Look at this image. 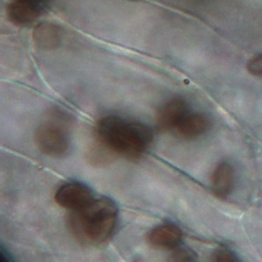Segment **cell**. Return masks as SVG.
I'll return each mask as SVG.
<instances>
[{"mask_svg": "<svg viewBox=\"0 0 262 262\" xmlns=\"http://www.w3.org/2000/svg\"><path fill=\"white\" fill-rule=\"evenodd\" d=\"M188 115L187 102L174 98L161 107L157 114V128L161 131L177 129Z\"/></svg>", "mask_w": 262, "mask_h": 262, "instance_id": "5", "label": "cell"}, {"mask_svg": "<svg viewBox=\"0 0 262 262\" xmlns=\"http://www.w3.org/2000/svg\"><path fill=\"white\" fill-rule=\"evenodd\" d=\"M195 259V253L187 249H178L170 257L171 261H194Z\"/></svg>", "mask_w": 262, "mask_h": 262, "instance_id": "11", "label": "cell"}, {"mask_svg": "<svg viewBox=\"0 0 262 262\" xmlns=\"http://www.w3.org/2000/svg\"><path fill=\"white\" fill-rule=\"evenodd\" d=\"M32 2H35V3H38V4H41V5H42V3L45 2V0H32Z\"/></svg>", "mask_w": 262, "mask_h": 262, "instance_id": "14", "label": "cell"}, {"mask_svg": "<svg viewBox=\"0 0 262 262\" xmlns=\"http://www.w3.org/2000/svg\"><path fill=\"white\" fill-rule=\"evenodd\" d=\"M95 134L100 145L115 156H122L131 161L140 160L154 141V134L146 125L116 116L100 119Z\"/></svg>", "mask_w": 262, "mask_h": 262, "instance_id": "1", "label": "cell"}, {"mask_svg": "<svg viewBox=\"0 0 262 262\" xmlns=\"http://www.w3.org/2000/svg\"><path fill=\"white\" fill-rule=\"evenodd\" d=\"M182 231L174 225H162L152 230L147 237L151 247L157 249L171 250L177 248L182 240Z\"/></svg>", "mask_w": 262, "mask_h": 262, "instance_id": "7", "label": "cell"}, {"mask_svg": "<svg viewBox=\"0 0 262 262\" xmlns=\"http://www.w3.org/2000/svg\"><path fill=\"white\" fill-rule=\"evenodd\" d=\"M63 122L59 121L42 124L36 130L35 142L43 155L52 158H62L70 150V140Z\"/></svg>", "mask_w": 262, "mask_h": 262, "instance_id": "3", "label": "cell"}, {"mask_svg": "<svg viewBox=\"0 0 262 262\" xmlns=\"http://www.w3.org/2000/svg\"><path fill=\"white\" fill-rule=\"evenodd\" d=\"M248 71L253 76L262 77V55L253 58L248 64Z\"/></svg>", "mask_w": 262, "mask_h": 262, "instance_id": "13", "label": "cell"}, {"mask_svg": "<svg viewBox=\"0 0 262 262\" xmlns=\"http://www.w3.org/2000/svg\"><path fill=\"white\" fill-rule=\"evenodd\" d=\"M213 261H220V262H225V261H237L238 258L235 256L233 252L227 249H220L213 253L212 256Z\"/></svg>", "mask_w": 262, "mask_h": 262, "instance_id": "12", "label": "cell"}, {"mask_svg": "<svg viewBox=\"0 0 262 262\" xmlns=\"http://www.w3.org/2000/svg\"><path fill=\"white\" fill-rule=\"evenodd\" d=\"M93 191L83 184L69 183L61 186L55 194L56 203L71 211L83 209L94 201Z\"/></svg>", "mask_w": 262, "mask_h": 262, "instance_id": "4", "label": "cell"}, {"mask_svg": "<svg viewBox=\"0 0 262 262\" xmlns=\"http://www.w3.org/2000/svg\"><path fill=\"white\" fill-rule=\"evenodd\" d=\"M118 213L112 200L101 198L83 209L72 211L69 226L74 237L82 245L99 246L112 237L118 223Z\"/></svg>", "mask_w": 262, "mask_h": 262, "instance_id": "2", "label": "cell"}, {"mask_svg": "<svg viewBox=\"0 0 262 262\" xmlns=\"http://www.w3.org/2000/svg\"><path fill=\"white\" fill-rule=\"evenodd\" d=\"M42 12V5L32 0H15L8 8L9 19L16 26H28Z\"/></svg>", "mask_w": 262, "mask_h": 262, "instance_id": "6", "label": "cell"}, {"mask_svg": "<svg viewBox=\"0 0 262 262\" xmlns=\"http://www.w3.org/2000/svg\"><path fill=\"white\" fill-rule=\"evenodd\" d=\"M234 184L233 168L228 163L218 164L212 174L211 186L213 193L220 199H226L231 194Z\"/></svg>", "mask_w": 262, "mask_h": 262, "instance_id": "8", "label": "cell"}, {"mask_svg": "<svg viewBox=\"0 0 262 262\" xmlns=\"http://www.w3.org/2000/svg\"><path fill=\"white\" fill-rule=\"evenodd\" d=\"M211 127L210 120L203 114H191L177 128L178 134L186 140H194L205 135Z\"/></svg>", "mask_w": 262, "mask_h": 262, "instance_id": "9", "label": "cell"}, {"mask_svg": "<svg viewBox=\"0 0 262 262\" xmlns=\"http://www.w3.org/2000/svg\"><path fill=\"white\" fill-rule=\"evenodd\" d=\"M33 38L38 48L47 51L54 50L60 45L61 32L55 25L42 23L35 28Z\"/></svg>", "mask_w": 262, "mask_h": 262, "instance_id": "10", "label": "cell"}]
</instances>
